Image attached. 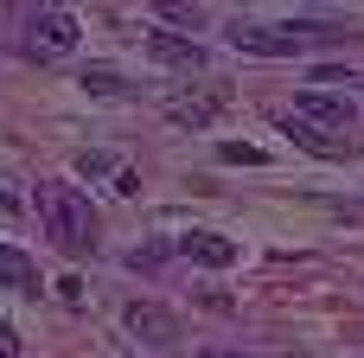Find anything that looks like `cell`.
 Masks as SVG:
<instances>
[{
	"mask_svg": "<svg viewBox=\"0 0 364 358\" xmlns=\"http://www.w3.org/2000/svg\"><path fill=\"white\" fill-rule=\"evenodd\" d=\"M38 224H45V237L64 250V256H90L96 250V211H90V199L77 192V186H38Z\"/></svg>",
	"mask_w": 364,
	"mask_h": 358,
	"instance_id": "cell-2",
	"label": "cell"
},
{
	"mask_svg": "<svg viewBox=\"0 0 364 358\" xmlns=\"http://www.w3.org/2000/svg\"><path fill=\"white\" fill-rule=\"evenodd\" d=\"M218 115H224V90H205V96H173V102H166V122H173V128H192V135H198V128H211Z\"/></svg>",
	"mask_w": 364,
	"mask_h": 358,
	"instance_id": "cell-8",
	"label": "cell"
},
{
	"mask_svg": "<svg viewBox=\"0 0 364 358\" xmlns=\"http://www.w3.org/2000/svg\"><path fill=\"white\" fill-rule=\"evenodd\" d=\"M160 19H173V26H198L205 13H198V6H186V0H166V6H160Z\"/></svg>",
	"mask_w": 364,
	"mask_h": 358,
	"instance_id": "cell-13",
	"label": "cell"
},
{
	"mask_svg": "<svg viewBox=\"0 0 364 358\" xmlns=\"http://www.w3.org/2000/svg\"><path fill=\"white\" fill-rule=\"evenodd\" d=\"M147 51L173 70H205V45L198 38H179V32H147Z\"/></svg>",
	"mask_w": 364,
	"mask_h": 358,
	"instance_id": "cell-9",
	"label": "cell"
},
{
	"mask_svg": "<svg viewBox=\"0 0 364 358\" xmlns=\"http://www.w3.org/2000/svg\"><path fill=\"white\" fill-rule=\"evenodd\" d=\"M218 154H224L230 167H262V147H243V141H224Z\"/></svg>",
	"mask_w": 364,
	"mask_h": 358,
	"instance_id": "cell-12",
	"label": "cell"
},
{
	"mask_svg": "<svg viewBox=\"0 0 364 358\" xmlns=\"http://www.w3.org/2000/svg\"><path fill=\"white\" fill-rule=\"evenodd\" d=\"M282 135H288L294 147L320 154V160H352V154H358V141H352V135H333V128H314V122H301L294 109L282 115Z\"/></svg>",
	"mask_w": 364,
	"mask_h": 358,
	"instance_id": "cell-5",
	"label": "cell"
},
{
	"mask_svg": "<svg viewBox=\"0 0 364 358\" xmlns=\"http://www.w3.org/2000/svg\"><path fill=\"white\" fill-rule=\"evenodd\" d=\"M83 90H96V96H115V90H122V70L96 64V70H83Z\"/></svg>",
	"mask_w": 364,
	"mask_h": 358,
	"instance_id": "cell-11",
	"label": "cell"
},
{
	"mask_svg": "<svg viewBox=\"0 0 364 358\" xmlns=\"http://www.w3.org/2000/svg\"><path fill=\"white\" fill-rule=\"evenodd\" d=\"M58 301H64V307H83V282H77V275H70V282H58Z\"/></svg>",
	"mask_w": 364,
	"mask_h": 358,
	"instance_id": "cell-14",
	"label": "cell"
},
{
	"mask_svg": "<svg viewBox=\"0 0 364 358\" xmlns=\"http://www.w3.org/2000/svg\"><path fill=\"white\" fill-rule=\"evenodd\" d=\"M333 38H346V26H333V19H288V26L237 19V26H230V45H237V51H256V58H301V51L333 45Z\"/></svg>",
	"mask_w": 364,
	"mask_h": 358,
	"instance_id": "cell-1",
	"label": "cell"
},
{
	"mask_svg": "<svg viewBox=\"0 0 364 358\" xmlns=\"http://www.w3.org/2000/svg\"><path fill=\"white\" fill-rule=\"evenodd\" d=\"M26 19V51H38V58H64V51H77V13L70 6H26L19 13Z\"/></svg>",
	"mask_w": 364,
	"mask_h": 358,
	"instance_id": "cell-3",
	"label": "cell"
},
{
	"mask_svg": "<svg viewBox=\"0 0 364 358\" xmlns=\"http://www.w3.org/2000/svg\"><path fill=\"white\" fill-rule=\"evenodd\" d=\"M294 115H301V122H314V128L352 135V96H333V90H307V96L294 102Z\"/></svg>",
	"mask_w": 364,
	"mask_h": 358,
	"instance_id": "cell-6",
	"label": "cell"
},
{
	"mask_svg": "<svg viewBox=\"0 0 364 358\" xmlns=\"http://www.w3.org/2000/svg\"><path fill=\"white\" fill-rule=\"evenodd\" d=\"M122 327H128L141 346H179V333H186L179 314L160 307V301H128V307H122Z\"/></svg>",
	"mask_w": 364,
	"mask_h": 358,
	"instance_id": "cell-4",
	"label": "cell"
},
{
	"mask_svg": "<svg viewBox=\"0 0 364 358\" xmlns=\"http://www.w3.org/2000/svg\"><path fill=\"white\" fill-rule=\"evenodd\" d=\"M0 358H19V333H13L6 320H0Z\"/></svg>",
	"mask_w": 364,
	"mask_h": 358,
	"instance_id": "cell-15",
	"label": "cell"
},
{
	"mask_svg": "<svg viewBox=\"0 0 364 358\" xmlns=\"http://www.w3.org/2000/svg\"><path fill=\"white\" fill-rule=\"evenodd\" d=\"M13 211H19V205H13V192H0V218H13Z\"/></svg>",
	"mask_w": 364,
	"mask_h": 358,
	"instance_id": "cell-17",
	"label": "cell"
},
{
	"mask_svg": "<svg viewBox=\"0 0 364 358\" xmlns=\"http://www.w3.org/2000/svg\"><path fill=\"white\" fill-rule=\"evenodd\" d=\"M0 288H13V295H38V263L0 243Z\"/></svg>",
	"mask_w": 364,
	"mask_h": 358,
	"instance_id": "cell-10",
	"label": "cell"
},
{
	"mask_svg": "<svg viewBox=\"0 0 364 358\" xmlns=\"http://www.w3.org/2000/svg\"><path fill=\"white\" fill-rule=\"evenodd\" d=\"M173 250H179L186 263H198V269H230V263H237V243L218 237V231H186Z\"/></svg>",
	"mask_w": 364,
	"mask_h": 358,
	"instance_id": "cell-7",
	"label": "cell"
},
{
	"mask_svg": "<svg viewBox=\"0 0 364 358\" xmlns=\"http://www.w3.org/2000/svg\"><path fill=\"white\" fill-rule=\"evenodd\" d=\"M198 358H243V352H224V346H205Z\"/></svg>",
	"mask_w": 364,
	"mask_h": 358,
	"instance_id": "cell-16",
	"label": "cell"
}]
</instances>
